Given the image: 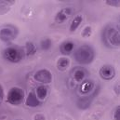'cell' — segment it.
Listing matches in <instances>:
<instances>
[{"label": "cell", "instance_id": "obj_1", "mask_svg": "<svg viewBox=\"0 0 120 120\" xmlns=\"http://www.w3.org/2000/svg\"><path fill=\"white\" fill-rule=\"evenodd\" d=\"M94 57H95V53H94L93 49L88 45L81 46L75 52V59L76 60V61L82 64L90 63L94 60Z\"/></svg>", "mask_w": 120, "mask_h": 120}, {"label": "cell", "instance_id": "obj_2", "mask_svg": "<svg viewBox=\"0 0 120 120\" xmlns=\"http://www.w3.org/2000/svg\"><path fill=\"white\" fill-rule=\"evenodd\" d=\"M103 40L107 46L118 48L120 46L119 31L115 27H107L103 32Z\"/></svg>", "mask_w": 120, "mask_h": 120}, {"label": "cell", "instance_id": "obj_3", "mask_svg": "<svg viewBox=\"0 0 120 120\" xmlns=\"http://www.w3.org/2000/svg\"><path fill=\"white\" fill-rule=\"evenodd\" d=\"M24 98V92L20 88H12L8 94V101L11 104H20Z\"/></svg>", "mask_w": 120, "mask_h": 120}, {"label": "cell", "instance_id": "obj_4", "mask_svg": "<svg viewBox=\"0 0 120 120\" xmlns=\"http://www.w3.org/2000/svg\"><path fill=\"white\" fill-rule=\"evenodd\" d=\"M5 59L11 62H18L22 58V52L17 48H8L4 50Z\"/></svg>", "mask_w": 120, "mask_h": 120}, {"label": "cell", "instance_id": "obj_5", "mask_svg": "<svg viewBox=\"0 0 120 120\" xmlns=\"http://www.w3.org/2000/svg\"><path fill=\"white\" fill-rule=\"evenodd\" d=\"M34 79L43 84H49L52 80L51 73L47 69H42L34 74Z\"/></svg>", "mask_w": 120, "mask_h": 120}, {"label": "cell", "instance_id": "obj_6", "mask_svg": "<svg viewBox=\"0 0 120 120\" xmlns=\"http://www.w3.org/2000/svg\"><path fill=\"white\" fill-rule=\"evenodd\" d=\"M100 75L104 80H111L116 75V70L112 65H103L100 70Z\"/></svg>", "mask_w": 120, "mask_h": 120}, {"label": "cell", "instance_id": "obj_7", "mask_svg": "<svg viewBox=\"0 0 120 120\" xmlns=\"http://www.w3.org/2000/svg\"><path fill=\"white\" fill-rule=\"evenodd\" d=\"M15 36H16V31L11 26H7L0 30V39L5 42L14 39Z\"/></svg>", "mask_w": 120, "mask_h": 120}, {"label": "cell", "instance_id": "obj_8", "mask_svg": "<svg viewBox=\"0 0 120 120\" xmlns=\"http://www.w3.org/2000/svg\"><path fill=\"white\" fill-rule=\"evenodd\" d=\"M72 12V9L70 8H63L61 9L60 11H59L55 17V22H58V23H61L63 22L66 21V19L68 18V16L71 14Z\"/></svg>", "mask_w": 120, "mask_h": 120}, {"label": "cell", "instance_id": "obj_9", "mask_svg": "<svg viewBox=\"0 0 120 120\" xmlns=\"http://www.w3.org/2000/svg\"><path fill=\"white\" fill-rule=\"evenodd\" d=\"M93 88H94V83L91 80H86L80 86L79 91H80L81 94L86 95V94H89L90 92H91L92 90H93Z\"/></svg>", "mask_w": 120, "mask_h": 120}, {"label": "cell", "instance_id": "obj_10", "mask_svg": "<svg viewBox=\"0 0 120 120\" xmlns=\"http://www.w3.org/2000/svg\"><path fill=\"white\" fill-rule=\"evenodd\" d=\"M75 48V44L71 41H65L60 45V52L64 55L70 54Z\"/></svg>", "mask_w": 120, "mask_h": 120}, {"label": "cell", "instance_id": "obj_11", "mask_svg": "<svg viewBox=\"0 0 120 120\" xmlns=\"http://www.w3.org/2000/svg\"><path fill=\"white\" fill-rule=\"evenodd\" d=\"M26 105L29 107H36L39 105V101L34 93H33V92L29 93V95L26 99Z\"/></svg>", "mask_w": 120, "mask_h": 120}, {"label": "cell", "instance_id": "obj_12", "mask_svg": "<svg viewBox=\"0 0 120 120\" xmlns=\"http://www.w3.org/2000/svg\"><path fill=\"white\" fill-rule=\"evenodd\" d=\"M85 76H86V73L83 69H80V68H77L75 72H74V78L76 82H82L84 79H85Z\"/></svg>", "mask_w": 120, "mask_h": 120}, {"label": "cell", "instance_id": "obj_13", "mask_svg": "<svg viewBox=\"0 0 120 120\" xmlns=\"http://www.w3.org/2000/svg\"><path fill=\"white\" fill-rule=\"evenodd\" d=\"M69 64H70V60L65 57L60 58L57 61V67L60 71H64L69 66Z\"/></svg>", "mask_w": 120, "mask_h": 120}, {"label": "cell", "instance_id": "obj_14", "mask_svg": "<svg viewBox=\"0 0 120 120\" xmlns=\"http://www.w3.org/2000/svg\"><path fill=\"white\" fill-rule=\"evenodd\" d=\"M82 21H83L82 16L77 15L76 17H75V19L72 21V23H71V26H70V31L71 32H75V31L79 27V25L81 24Z\"/></svg>", "mask_w": 120, "mask_h": 120}, {"label": "cell", "instance_id": "obj_15", "mask_svg": "<svg viewBox=\"0 0 120 120\" xmlns=\"http://www.w3.org/2000/svg\"><path fill=\"white\" fill-rule=\"evenodd\" d=\"M48 95V88L45 86H39L36 89V97L39 98L40 100H44L46 99Z\"/></svg>", "mask_w": 120, "mask_h": 120}, {"label": "cell", "instance_id": "obj_16", "mask_svg": "<svg viewBox=\"0 0 120 120\" xmlns=\"http://www.w3.org/2000/svg\"><path fill=\"white\" fill-rule=\"evenodd\" d=\"M51 45H52V42H51V40H50L49 38H45V39H43V40L41 41V43H40L41 49H42L43 50H48V49H49L50 47H51Z\"/></svg>", "mask_w": 120, "mask_h": 120}, {"label": "cell", "instance_id": "obj_17", "mask_svg": "<svg viewBox=\"0 0 120 120\" xmlns=\"http://www.w3.org/2000/svg\"><path fill=\"white\" fill-rule=\"evenodd\" d=\"M36 51L35 46L32 42H27L26 43V54L27 55H34Z\"/></svg>", "mask_w": 120, "mask_h": 120}, {"label": "cell", "instance_id": "obj_18", "mask_svg": "<svg viewBox=\"0 0 120 120\" xmlns=\"http://www.w3.org/2000/svg\"><path fill=\"white\" fill-rule=\"evenodd\" d=\"M90 34H91V27L90 26H87L83 30V32H82V35L84 37H88V36H90Z\"/></svg>", "mask_w": 120, "mask_h": 120}, {"label": "cell", "instance_id": "obj_19", "mask_svg": "<svg viewBox=\"0 0 120 120\" xmlns=\"http://www.w3.org/2000/svg\"><path fill=\"white\" fill-rule=\"evenodd\" d=\"M114 118L115 120H120V107H117L114 113Z\"/></svg>", "mask_w": 120, "mask_h": 120}, {"label": "cell", "instance_id": "obj_20", "mask_svg": "<svg viewBox=\"0 0 120 120\" xmlns=\"http://www.w3.org/2000/svg\"><path fill=\"white\" fill-rule=\"evenodd\" d=\"M35 120H45V116H42V115H37V116H35Z\"/></svg>", "mask_w": 120, "mask_h": 120}, {"label": "cell", "instance_id": "obj_21", "mask_svg": "<svg viewBox=\"0 0 120 120\" xmlns=\"http://www.w3.org/2000/svg\"><path fill=\"white\" fill-rule=\"evenodd\" d=\"M0 100H1V93H0Z\"/></svg>", "mask_w": 120, "mask_h": 120}]
</instances>
